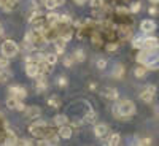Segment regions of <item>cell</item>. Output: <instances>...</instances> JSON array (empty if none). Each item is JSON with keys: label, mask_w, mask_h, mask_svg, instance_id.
<instances>
[{"label": "cell", "mask_w": 159, "mask_h": 146, "mask_svg": "<svg viewBox=\"0 0 159 146\" xmlns=\"http://www.w3.org/2000/svg\"><path fill=\"white\" fill-rule=\"evenodd\" d=\"M135 114V105L130 100H119L116 108H113V116L118 119H127Z\"/></svg>", "instance_id": "6da1fadb"}, {"label": "cell", "mask_w": 159, "mask_h": 146, "mask_svg": "<svg viewBox=\"0 0 159 146\" xmlns=\"http://www.w3.org/2000/svg\"><path fill=\"white\" fill-rule=\"evenodd\" d=\"M29 132L34 135V137H40V138H51L56 135V132L52 130L51 127H48V124H38V122H34L30 127H29Z\"/></svg>", "instance_id": "7a4b0ae2"}, {"label": "cell", "mask_w": 159, "mask_h": 146, "mask_svg": "<svg viewBox=\"0 0 159 146\" xmlns=\"http://www.w3.org/2000/svg\"><path fill=\"white\" fill-rule=\"evenodd\" d=\"M18 51H19V46H18V43L13 42V40H5V42L2 43V54L7 59L15 57L18 54Z\"/></svg>", "instance_id": "3957f363"}, {"label": "cell", "mask_w": 159, "mask_h": 146, "mask_svg": "<svg viewBox=\"0 0 159 146\" xmlns=\"http://www.w3.org/2000/svg\"><path fill=\"white\" fill-rule=\"evenodd\" d=\"M154 95H156V86H153V84L147 86V89L140 92V99H142L143 102H147V103L153 102Z\"/></svg>", "instance_id": "277c9868"}, {"label": "cell", "mask_w": 159, "mask_h": 146, "mask_svg": "<svg viewBox=\"0 0 159 146\" xmlns=\"http://www.w3.org/2000/svg\"><path fill=\"white\" fill-rule=\"evenodd\" d=\"M7 107H8L10 110H16V111H24V110H25L24 103H22L19 99H16V97L7 99Z\"/></svg>", "instance_id": "5b68a950"}, {"label": "cell", "mask_w": 159, "mask_h": 146, "mask_svg": "<svg viewBox=\"0 0 159 146\" xmlns=\"http://www.w3.org/2000/svg\"><path fill=\"white\" fill-rule=\"evenodd\" d=\"M8 91H10L11 97H16V99H19V100H22L25 95H27V91H25L24 87H21V86H10Z\"/></svg>", "instance_id": "8992f818"}, {"label": "cell", "mask_w": 159, "mask_h": 146, "mask_svg": "<svg viewBox=\"0 0 159 146\" xmlns=\"http://www.w3.org/2000/svg\"><path fill=\"white\" fill-rule=\"evenodd\" d=\"M156 27H157L156 22H153L151 19H145V21L140 22V30L143 33H153L156 30Z\"/></svg>", "instance_id": "52a82bcc"}, {"label": "cell", "mask_w": 159, "mask_h": 146, "mask_svg": "<svg viewBox=\"0 0 159 146\" xmlns=\"http://www.w3.org/2000/svg\"><path fill=\"white\" fill-rule=\"evenodd\" d=\"M94 134H96V137H99V138H108L110 129H108L107 124H96V127H94Z\"/></svg>", "instance_id": "ba28073f"}, {"label": "cell", "mask_w": 159, "mask_h": 146, "mask_svg": "<svg viewBox=\"0 0 159 146\" xmlns=\"http://www.w3.org/2000/svg\"><path fill=\"white\" fill-rule=\"evenodd\" d=\"M25 73H27L30 78H37L40 75L38 64L37 62H25Z\"/></svg>", "instance_id": "9c48e42d"}, {"label": "cell", "mask_w": 159, "mask_h": 146, "mask_svg": "<svg viewBox=\"0 0 159 146\" xmlns=\"http://www.w3.org/2000/svg\"><path fill=\"white\" fill-rule=\"evenodd\" d=\"M72 134H73V130H72V127H69V126H59V130H57V135H59V138H64V140H69L70 137H72Z\"/></svg>", "instance_id": "30bf717a"}, {"label": "cell", "mask_w": 159, "mask_h": 146, "mask_svg": "<svg viewBox=\"0 0 159 146\" xmlns=\"http://www.w3.org/2000/svg\"><path fill=\"white\" fill-rule=\"evenodd\" d=\"M37 83H35V89L38 92H43L46 87H48V79H46V75H38L37 76Z\"/></svg>", "instance_id": "8fae6325"}, {"label": "cell", "mask_w": 159, "mask_h": 146, "mask_svg": "<svg viewBox=\"0 0 159 146\" xmlns=\"http://www.w3.org/2000/svg\"><path fill=\"white\" fill-rule=\"evenodd\" d=\"M102 95L107 99V100H116L118 99V91L113 89V87H105L102 91Z\"/></svg>", "instance_id": "7c38bea8"}, {"label": "cell", "mask_w": 159, "mask_h": 146, "mask_svg": "<svg viewBox=\"0 0 159 146\" xmlns=\"http://www.w3.org/2000/svg\"><path fill=\"white\" fill-rule=\"evenodd\" d=\"M65 43H67V42H65V40H64L61 35L54 40V46H56V52H57V54H64V51H65Z\"/></svg>", "instance_id": "4fadbf2b"}, {"label": "cell", "mask_w": 159, "mask_h": 146, "mask_svg": "<svg viewBox=\"0 0 159 146\" xmlns=\"http://www.w3.org/2000/svg\"><path fill=\"white\" fill-rule=\"evenodd\" d=\"M159 45V40L154 37H143V48H154Z\"/></svg>", "instance_id": "5bb4252c"}, {"label": "cell", "mask_w": 159, "mask_h": 146, "mask_svg": "<svg viewBox=\"0 0 159 146\" xmlns=\"http://www.w3.org/2000/svg\"><path fill=\"white\" fill-rule=\"evenodd\" d=\"M16 3H18V0H0V8L3 11H11Z\"/></svg>", "instance_id": "9a60e30c"}, {"label": "cell", "mask_w": 159, "mask_h": 146, "mask_svg": "<svg viewBox=\"0 0 159 146\" xmlns=\"http://www.w3.org/2000/svg\"><path fill=\"white\" fill-rule=\"evenodd\" d=\"M45 7L48 8V10H54L56 7H61V5H64L65 3V0H45Z\"/></svg>", "instance_id": "2e32d148"}, {"label": "cell", "mask_w": 159, "mask_h": 146, "mask_svg": "<svg viewBox=\"0 0 159 146\" xmlns=\"http://www.w3.org/2000/svg\"><path fill=\"white\" fill-rule=\"evenodd\" d=\"M40 113H42L40 107H29V108H25V116H27V117H38Z\"/></svg>", "instance_id": "e0dca14e"}, {"label": "cell", "mask_w": 159, "mask_h": 146, "mask_svg": "<svg viewBox=\"0 0 159 146\" xmlns=\"http://www.w3.org/2000/svg\"><path fill=\"white\" fill-rule=\"evenodd\" d=\"M113 76L115 78H123L124 76V65L116 64L115 67H113Z\"/></svg>", "instance_id": "ac0fdd59"}, {"label": "cell", "mask_w": 159, "mask_h": 146, "mask_svg": "<svg viewBox=\"0 0 159 146\" xmlns=\"http://www.w3.org/2000/svg\"><path fill=\"white\" fill-rule=\"evenodd\" d=\"M96 119H97V114H96L94 111H89V113L83 117V122H84V124H94Z\"/></svg>", "instance_id": "d6986e66"}, {"label": "cell", "mask_w": 159, "mask_h": 146, "mask_svg": "<svg viewBox=\"0 0 159 146\" xmlns=\"http://www.w3.org/2000/svg\"><path fill=\"white\" fill-rule=\"evenodd\" d=\"M67 122H69V117L65 116V114H57V116H54V124H56L57 127L67 124Z\"/></svg>", "instance_id": "ffe728a7"}, {"label": "cell", "mask_w": 159, "mask_h": 146, "mask_svg": "<svg viewBox=\"0 0 159 146\" xmlns=\"http://www.w3.org/2000/svg\"><path fill=\"white\" fill-rule=\"evenodd\" d=\"M59 21V15H56V13H48L46 15V22L49 25H56Z\"/></svg>", "instance_id": "44dd1931"}, {"label": "cell", "mask_w": 159, "mask_h": 146, "mask_svg": "<svg viewBox=\"0 0 159 146\" xmlns=\"http://www.w3.org/2000/svg\"><path fill=\"white\" fill-rule=\"evenodd\" d=\"M119 35H121L124 40H126V38H130V37H132V30H130V27L121 25V27H119Z\"/></svg>", "instance_id": "7402d4cb"}, {"label": "cell", "mask_w": 159, "mask_h": 146, "mask_svg": "<svg viewBox=\"0 0 159 146\" xmlns=\"http://www.w3.org/2000/svg\"><path fill=\"white\" fill-rule=\"evenodd\" d=\"M119 141H121V135L119 134H110L108 135V144L115 146V144H119Z\"/></svg>", "instance_id": "603a6c76"}, {"label": "cell", "mask_w": 159, "mask_h": 146, "mask_svg": "<svg viewBox=\"0 0 159 146\" xmlns=\"http://www.w3.org/2000/svg\"><path fill=\"white\" fill-rule=\"evenodd\" d=\"M73 59H75L76 62H83V60L86 59L84 51H83V49H76V51L73 52Z\"/></svg>", "instance_id": "cb8c5ba5"}, {"label": "cell", "mask_w": 159, "mask_h": 146, "mask_svg": "<svg viewBox=\"0 0 159 146\" xmlns=\"http://www.w3.org/2000/svg\"><path fill=\"white\" fill-rule=\"evenodd\" d=\"M5 144H16L18 143V138H16V135L15 134H11V132H8V135H7V138H5V141H3Z\"/></svg>", "instance_id": "d4e9b609"}, {"label": "cell", "mask_w": 159, "mask_h": 146, "mask_svg": "<svg viewBox=\"0 0 159 146\" xmlns=\"http://www.w3.org/2000/svg\"><path fill=\"white\" fill-rule=\"evenodd\" d=\"M134 76L135 78H145V76H147V69H145V67H137L134 70Z\"/></svg>", "instance_id": "484cf974"}, {"label": "cell", "mask_w": 159, "mask_h": 146, "mask_svg": "<svg viewBox=\"0 0 159 146\" xmlns=\"http://www.w3.org/2000/svg\"><path fill=\"white\" fill-rule=\"evenodd\" d=\"M48 105H49V107H54V108H59V107H61V99H59L57 95L51 97V99L48 100Z\"/></svg>", "instance_id": "4316f807"}, {"label": "cell", "mask_w": 159, "mask_h": 146, "mask_svg": "<svg viewBox=\"0 0 159 146\" xmlns=\"http://www.w3.org/2000/svg\"><path fill=\"white\" fill-rule=\"evenodd\" d=\"M132 46L135 49H142L143 48V37H137V38L132 40Z\"/></svg>", "instance_id": "83f0119b"}, {"label": "cell", "mask_w": 159, "mask_h": 146, "mask_svg": "<svg viewBox=\"0 0 159 146\" xmlns=\"http://www.w3.org/2000/svg\"><path fill=\"white\" fill-rule=\"evenodd\" d=\"M45 60L49 62L51 65H54V64L57 62V56H56V54H45Z\"/></svg>", "instance_id": "f1b7e54d"}, {"label": "cell", "mask_w": 159, "mask_h": 146, "mask_svg": "<svg viewBox=\"0 0 159 146\" xmlns=\"http://www.w3.org/2000/svg\"><path fill=\"white\" fill-rule=\"evenodd\" d=\"M140 8H142V2H134V3L130 5L129 11H130V13H139V11H140Z\"/></svg>", "instance_id": "f546056e"}, {"label": "cell", "mask_w": 159, "mask_h": 146, "mask_svg": "<svg viewBox=\"0 0 159 146\" xmlns=\"http://www.w3.org/2000/svg\"><path fill=\"white\" fill-rule=\"evenodd\" d=\"M103 2H105V0H91V7L94 8V10L102 8L103 7Z\"/></svg>", "instance_id": "4dcf8cb0"}, {"label": "cell", "mask_w": 159, "mask_h": 146, "mask_svg": "<svg viewBox=\"0 0 159 146\" xmlns=\"http://www.w3.org/2000/svg\"><path fill=\"white\" fill-rule=\"evenodd\" d=\"M67 83L69 81H67V78H65V76H59L57 78V86L59 87H65V86H67Z\"/></svg>", "instance_id": "1f68e13d"}, {"label": "cell", "mask_w": 159, "mask_h": 146, "mask_svg": "<svg viewBox=\"0 0 159 146\" xmlns=\"http://www.w3.org/2000/svg\"><path fill=\"white\" fill-rule=\"evenodd\" d=\"M64 65H65V67H72V65H73V62H75V59H73V56L72 57H64Z\"/></svg>", "instance_id": "d6a6232c"}, {"label": "cell", "mask_w": 159, "mask_h": 146, "mask_svg": "<svg viewBox=\"0 0 159 146\" xmlns=\"http://www.w3.org/2000/svg\"><path fill=\"white\" fill-rule=\"evenodd\" d=\"M96 65H97V69H99V70H103L105 67H107V60H105V59H99Z\"/></svg>", "instance_id": "836d02e7"}, {"label": "cell", "mask_w": 159, "mask_h": 146, "mask_svg": "<svg viewBox=\"0 0 159 146\" xmlns=\"http://www.w3.org/2000/svg\"><path fill=\"white\" fill-rule=\"evenodd\" d=\"M7 67H8L7 57H0V70H2V69H7Z\"/></svg>", "instance_id": "e575fe53"}, {"label": "cell", "mask_w": 159, "mask_h": 146, "mask_svg": "<svg viewBox=\"0 0 159 146\" xmlns=\"http://www.w3.org/2000/svg\"><path fill=\"white\" fill-rule=\"evenodd\" d=\"M92 43H94V45H97V46L102 43V40L99 38V35H97V33H94V35H92Z\"/></svg>", "instance_id": "d590c367"}, {"label": "cell", "mask_w": 159, "mask_h": 146, "mask_svg": "<svg viewBox=\"0 0 159 146\" xmlns=\"http://www.w3.org/2000/svg\"><path fill=\"white\" fill-rule=\"evenodd\" d=\"M116 49H118V45H116V43H108V45H107V51L113 52V51H116Z\"/></svg>", "instance_id": "8d00e7d4"}, {"label": "cell", "mask_w": 159, "mask_h": 146, "mask_svg": "<svg viewBox=\"0 0 159 146\" xmlns=\"http://www.w3.org/2000/svg\"><path fill=\"white\" fill-rule=\"evenodd\" d=\"M137 143L139 144H151V140L150 138H140V140H137Z\"/></svg>", "instance_id": "74e56055"}, {"label": "cell", "mask_w": 159, "mask_h": 146, "mask_svg": "<svg viewBox=\"0 0 159 146\" xmlns=\"http://www.w3.org/2000/svg\"><path fill=\"white\" fill-rule=\"evenodd\" d=\"M148 13H150L151 16H156L159 11H157V8H156V7H150V8H148Z\"/></svg>", "instance_id": "f35d334b"}, {"label": "cell", "mask_w": 159, "mask_h": 146, "mask_svg": "<svg viewBox=\"0 0 159 146\" xmlns=\"http://www.w3.org/2000/svg\"><path fill=\"white\" fill-rule=\"evenodd\" d=\"M73 2L76 3V5H83V3H86L88 0H73Z\"/></svg>", "instance_id": "ab89813d"}, {"label": "cell", "mask_w": 159, "mask_h": 146, "mask_svg": "<svg viewBox=\"0 0 159 146\" xmlns=\"http://www.w3.org/2000/svg\"><path fill=\"white\" fill-rule=\"evenodd\" d=\"M2 33H3V27H2V24H0V37H2Z\"/></svg>", "instance_id": "60d3db41"}, {"label": "cell", "mask_w": 159, "mask_h": 146, "mask_svg": "<svg viewBox=\"0 0 159 146\" xmlns=\"http://www.w3.org/2000/svg\"><path fill=\"white\" fill-rule=\"evenodd\" d=\"M151 3H159V0H150Z\"/></svg>", "instance_id": "b9f144b4"}]
</instances>
